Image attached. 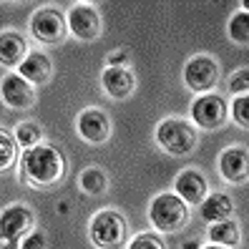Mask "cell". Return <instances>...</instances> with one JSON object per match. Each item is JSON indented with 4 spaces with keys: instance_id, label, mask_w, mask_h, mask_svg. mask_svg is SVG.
Segmentation results:
<instances>
[{
    "instance_id": "cell-11",
    "label": "cell",
    "mask_w": 249,
    "mask_h": 249,
    "mask_svg": "<svg viewBox=\"0 0 249 249\" xmlns=\"http://www.w3.org/2000/svg\"><path fill=\"white\" fill-rule=\"evenodd\" d=\"M0 93H3V101L16 108V111H23V108H31L36 104V91H33V83H28L20 73H8L0 83Z\"/></svg>"
},
{
    "instance_id": "cell-15",
    "label": "cell",
    "mask_w": 249,
    "mask_h": 249,
    "mask_svg": "<svg viewBox=\"0 0 249 249\" xmlns=\"http://www.w3.org/2000/svg\"><path fill=\"white\" fill-rule=\"evenodd\" d=\"M18 73L28 83L40 86L53 76V63H51V58L43 55V53H28V58L18 66Z\"/></svg>"
},
{
    "instance_id": "cell-21",
    "label": "cell",
    "mask_w": 249,
    "mask_h": 249,
    "mask_svg": "<svg viewBox=\"0 0 249 249\" xmlns=\"http://www.w3.org/2000/svg\"><path fill=\"white\" fill-rule=\"evenodd\" d=\"M40 136H43V131L36 121H23L16 126V141L20 149H33V146H40Z\"/></svg>"
},
{
    "instance_id": "cell-4",
    "label": "cell",
    "mask_w": 249,
    "mask_h": 249,
    "mask_svg": "<svg viewBox=\"0 0 249 249\" xmlns=\"http://www.w3.org/2000/svg\"><path fill=\"white\" fill-rule=\"evenodd\" d=\"M156 143L171 156H186L196 146V131L184 119H164L156 126Z\"/></svg>"
},
{
    "instance_id": "cell-13",
    "label": "cell",
    "mask_w": 249,
    "mask_h": 249,
    "mask_svg": "<svg viewBox=\"0 0 249 249\" xmlns=\"http://www.w3.org/2000/svg\"><path fill=\"white\" fill-rule=\"evenodd\" d=\"M101 86H104V91L111 98L124 101L136 91V78L126 66H108L104 73H101Z\"/></svg>"
},
{
    "instance_id": "cell-3",
    "label": "cell",
    "mask_w": 249,
    "mask_h": 249,
    "mask_svg": "<svg viewBox=\"0 0 249 249\" xmlns=\"http://www.w3.org/2000/svg\"><path fill=\"white\" fill-rule=\"evenodd\" d=\"M149 219L159 231H179L189 222V204L177 192H164L154 196L149 207Z\"/></svg>"
},
{
    "instance_id": "cell-20",
    "label": "cell",
    "mask_w": 249,
    "mask_h": 249,
    "mask_svg": "<svg viewBox=\"0 0 249 249\" xmlns=\"http://www.w3.org/2000/svg\"><path fill=\"white\" fill-rule=\"evenodd\" d=\"M227 36L231 43L237 46H249V13L247 10H237L227 23Z\"/></svg>"
},
{
    "instance_id": "cell-16",
    "label": "cell",
    "mask_w": 249,
    "mask_h": 249,
    "mask_svg": "<svg viewBox=\"0 0 249 249\" xmlns=\"http://www.w3.org/2000/svg\"><path fill=\"white\" fill-rule=\"evenodd\" d=\"M25 40L23 36L13 33V31H5L3 38H0V63L5 68H13V66H20L25 61Z\"/></svg>"
},
{
    "instance_id": "cell-31",
    "label": "cell",
    "mask_w": 249,
    "mask_h": 249,
    "mask_svg": "<svg viewBox=\"0 0 249 249\" xmlns=\"http://www.w3.org/2000/svg\"><path fill=\"white\" fill-rule=\"evenodd\" d=\"M242 8H244V10L249 13V0H244V3H242Z\"/></svg>"
},
{
    "instance_id": "cell-28",
    "label": "cell",
    "mask_w": 249,
    "mask_h": 249,
    "mask_svg": "<svg viewBox=\"0 0 249 249\" xmlns=\"http://www.w3.org/2000/svg\"><path fill=\"white\" fill-rule=\"evenodd\" d=\"M181 249H199V242L196 239H189V242L181 244Z\"/></svg>"
},
{
    "instance_id": "cell-7",
    "label": "cell",
    "mask_w": 249,
    "mask_h": 249,
    "mask_svg": "<svg viewBox=\"0 0 249 249\" xmlns=\"http://www.w3.org/2000/svg\"><path fill=\"white\" fill-rule=\"evenodd\" d=\"M227 116H229L227 101L222 96H216V93H204L192 104V121L199 128H207V131L222 128Z\"/></svg>"
},
{
    "instance_id": "cell-19",
    "label": "cell",
    "mask_w": 249,
    "mask_h": 249,
    "mask_svg": "<svg viewBox=\"0 0 249 249\" xmlns=\"http://www.w3.org/2000/svg\"><path fill=\"white\" fill-rule=\"evenodd\" d=\"M81 189L86 194H91V196H101L108 189V177H106V171L104 169H98V166H89V169H83L81 174Z\"/></svg>"
},
{
    "instance_id": "cell-6",
    "label": "cell",
    "mask_w": 249,
    "mask_h": 249,
    "mask_svg": "<svg viewBox=\"0 0 249 249\" xmlns=\"http://www.w3.org/2000/svg\"><path fill=\"white\" fill-rule=\"evenodd\" d=\"M66 31H68V23L55 8H40L31 18V33L43 46H58V43H63Z\"/></svg>"
},
{
    "instance_id": "cell-30",
    "label": "cell",
    "mask_w": 249,
    "mask_h": 249,
    "mask_svg": "<svg viewBox=\"0 0 249 249\" xmlns=\"http://www.w3.org/2000/svg\"><path fill=\"white\" fill-rule=\"evenodd\" d=\"M204 249H227V247H219V244H209V247H204Z\"/></svg>"
},
{
    "instance_id": "cell-26",
    "label": "cell",
    "mask_w": 249,
    "mask_h": 249,
    "mask_svg": "<svg viewBox=\"0 0 249 249\" xmlns=\"http://www.w3.org/2000/svg\"><path fill=\"white\" fill-rule=\"evenodd\" d=\"M20 249H48V239L43 231H31L28 237H23Z\"/></svg>"
},
{
    "instance_id": "cell-17",
    "label": "cell",
    "mask_w": 249,
    "mask_h": 249,
    "mask_svg": "<svg viewBox=\"0 0 249 249\" xmlns=\"http://www.w3.org/2000/svg\"><path fill=\"white\" fill-rule=\"evenodd\" d=\"M231 212H234V204L227 194H209L201 201V219L209 224L227 222V219H231Z\"/></svg>"
},
{
    "instance_id": "cell-29",
    "label": "cell",
    "mask_w": 249,
    "mask_h": 249,
    "mask_svg": "<svg viewBox=\"0 0 249 249\" xmlns=\"http://www.w3.org/2000/svg\"><path fill=\"white\" fill-rule=\"evenodd\" d=\"M68 209H71V207H68V204H66V201H61V204H58V212H61V214H66Z\"/></svg>"
},
{
    "instance_id": "cell-2",
    "label": "cell",
    "mask_w": 249,
    "mask_h": 249,
    "mask_svg": "<svg viewBox=\"0 0 249 249\" xmlns=\"http://www.w3.org/2000/svg\"><path fill=\"white\" fill-rule=\"evenodd\" d=\"M89 237L98 249H121L128 237V224L116 209H101L89 224Z\"/></svg>"
},
{
    "instance_id": "cell-24",
    "label": "cell",
    "mask_w": 249,
    "mask_h": 249,
    "mask_svg": "<svg viewBox=\"0 0 249 249\" xmlns=\"http://www.w3.org/2000/svg\"><path fill=\"white\" fill-rule=\"evenodd\" d=\"M229 91L234 96H244L249 93V68H237L229 76Z\"/></svg>"
},
{
    "instance_id": "cell-22",
    "label": "cell",
    "mask_w": 249,
    "mask_h": 249,
    "mask_svg": "<svg viewBox=\"0 0 249 249\" xmlns=\"http://www.w3.org/2000/svg\"><path fill=\"white\" fill-rule=\"evenodd\" d=\"M231 121L242 128H249V93L231 101Z\"/></svg>"
},
{
    "instance_id": "cell-9",
    "label": "cell",
    "mask_w": 249,
    "mask_h": 249,
    "mask_svg": "<svg viewBox=\"0 0 249 249\" xmlns=\"http://www.w3.org/2000/svg\"><path fill=\"white\" fill-rule=\"evenodd\" d=\"M219 174L229 184L249 181V151L244 146H229L219 156Z\"/></svg>"
},
{
    "instance_id": "cell-27",
    "label": "cell",
    "mask_w": 249,
    "mask_h": 249,
    "mask_svg": "<svg viewBox=\"0 0 249 249\" xmlns=\"http://www.w3.org/2000/svg\"><path fill=\"white\" fill-rule=\"evenodd\" d=\"M128 61V51H116L108 55V66H124Z\"/></svg>"
},
{
    "instance_id": "cell-18",
    "label": "cell",
    "mask_w": 249,
    "mask_h": 249,
    "mask_svg": "<svg viewBox=\"0 0 249 249\" xmlns=\"http://www.w3.org/2000/svg\"><path fill=\"white\" fill-rule=\"evenodd\" d=\"M209 239L212 244H219V247H234L239 244V224L227 219V222H216L209 227Z\"/></svg>"
},
{
    "instance_id": "cell-10",
    "label": "cell",
    "mask_w": 249,
    "mask_h": 249,
    "mask_svg": "<svg viewBox=\"0 0 249 249\" xmlns=\"http://www.w3.org/2000/svg\"><path fill=\"white\" fill-rule=\"evenodd\" d=\"M36 216L33 212L23 207V204H13L3 212V219H0V237L3 242H13L18 237H28V231L33 229Z\"/></svg>"
},
{
    "instance_id": "cell-12",
    "label": "cell",
    "mask_w": 249,
    "mask_h": 249,
    "mask_svg": "<svg viewBox=\"0 0 249 249\" xmlns=\"http://www.w3.org/2000/svg\"><path fill=\"white\" fill-rule=\"evenodd\" d=\"M78 134L89 143H104L111 136V121L104 111L98 108H86L78 116Z\"/></svg>"
},
{
    "instance_id": "cell-14",
    "label": "cell",
    "mask_w": 249,
    "mask_h": 249,
    "mask_svg": "<svg viewBox=\"0 0 249 249\" xmlns=\"http://www.w3.org/2000/svg\"><path fill=\"white\" fill-rule=\"evenodd\" d=\"M174 189H177V194L189 204V207L201 204L209 194V184L196 169H184L177 177V181H174Z\"/></svg>"
},
{
    "instance_id": "cell-23",
    "label": "cell",
    "mask_w": 249,
    "mask_h": 249,
    "mask_svg": "<svg viewBox=\"0 0 249 249\" xmlns=\"http://www.w3.org/2000/svg\"><path fill=\"white\" fill-rule=\"evenodd\" d=\"M128 249H166V244H164V239H161L159 234L141 231V234H136V237L131 239Z\"/></svg>"
},
{
    "instance_id": "cell-25",
    "label": "cell",
    "mask_w": 249,
    "mask_h": 249,
    "mask_svg": "<svg viewBox=\"0 0 249 249\" xmlns=\"http://www.w3.org/2000/svg\"><path fill=\"white\" fill-rule=\"evenodd\" d=\"M13 161H16V143L8 136V131H0V166L10 169Z\"/></svg>"
},
{
    "instance_id": "cell-8",
    "label": "cell",
    "mask_w": 249,
    "mask_h": 249,
    "mask_svg": "<svg viewBox=\"0 0 249 249\" xmlns=\"http://www.w3.org/2000/svg\"><path fill=\"white\" fill-rule=\"evenodd\" d=\"M68 31L83 43H91L101 36V16L93 5L78 3L68 10Z\"/></svg>"
},
{
    "instance_id": "cell-1",
    "label": "cell",
    "mask_w": 249,
    "mask_h": 249,
    "mask_svg": "<svg viewBox=\"0 0 249 249\" xmlns=\"http://www.w3.org/2000/svg\"><path fill=\"white\" fill-rule=\"evenodd\" d=\"M66 174V159L63 154L51 143H40L33 149L23 151L20 159V179L36 189L55 186Z\"/></svg>"
},
{
    "instance_id": "cell-5",
    "label": "cell",
    "mask_w": 249,
    "mask_h": 249,
    "mask_svg": "<svg viewBox=\"0 0 249 249\" xmlns=\"http://www.w3.org/2000/svg\"><path fill=\"white\" fill-rule=\"evenodd\" d=\"M219 81V66L212 55H194L184 66V83L194 93H212Z\"/></svg>"
}]
</instances>
